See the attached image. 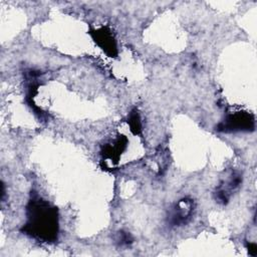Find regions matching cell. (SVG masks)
Returning a JSON list of instances; mask_svg holds the SVG:
<instances>
[{
	"mask_svg": "<svg viewBox=\"0 0 257 257\" xmlns=\"http://www.w3.org/2000/svg\"><path fill=\"white\" fill-rule=\"evenodd\" d=\"M127 122L131 127L130 130L134 135H139L142 132V123H141V118L138 110L134 109L131 111L127 117Z\"/></svg>",
	"mask_w": 257,
	"mask_h": 257,
	"instance_id": "obj_7",
	"label": "cell"
},
{
	"mask_svg": "<svg viewBox=\"0 0 257 257\" xmlns=\"http://www.w3.org/2000/svg\"><path fill=\"white\" fill-rule=\"evenodd\" d=\"M241 182H242L241 176L237 173H232L229 176V178L224 182H222L220 186L217 188L215 193L216 200L219 203L226 204L229 201L231 194L240 186Z\"/></svg>",
	"mask_w": 257,
	"mask_h": 257,
	"instance_id": "obj_5",
	"label": "cell"
},
{
	"mask_svg": "<svg viewBox=\"0 0 257 257\" xmlns=\"http://www.w3.org/2000/svg\"><path fill=\"white\" fill-rule=\"evenodd\" d=\"M115 240L119 246H126V245L132 244V242H133V238H132L131 234L127 232H123V231H119L117 233Z\"/></svg>",
	"mask_w": 257,
	"mask_h": 257,
	"instance_id": "obj_8",
	"label": "cell"
},
{
	"mask_svg": "<svg viewBox=\"0 0 257 257\" xmlns=\"http://www.w3.org/2000/svg\"><path fill=\"white\" fill-rule=\"evenodd\" d=\"M127 144V140L123 136H119L117 139H115L112 143H108L102 148V155L104 158L109 159L113 162H117L118 158L122 154V152L125 150Z\"/></svg>",
	"mask_w": 257,
	"mask_h": 257,
	"instance_id": "obj_6",
	"label": "cell"
},
{
	"mask_svg": "<svg viewBox=\"0 0 257 257\" xmlns=\"http://www.w3.org/2000/svg\"><path fill=\"white\" fill-rule=\"evenodd\" d=\"M255 126L254 116L247 111H236L227 116L217 125V131L222 133L250 132Z\"/></svg>",
	"mask_w": 257,
	"mask_h": 257,
	"instance_id": "obj_2",
	"label": "cell"
},
{
	"mask_svg": "<svg viewBox=\"0 0 257 257\" xmlns=\"http://www.w3.org/2000/svg\"><path fill=\"white\" fill-rule=\"evenodd\" d=\"M247 247H248V251H249L250 255L255 256L257 254V246L255 243H249Z\"/></svg>",
	"mask_w": 257,
	"mask_h": 257,
	"instance_id": "obj_9",
	"label": "cell"
},
{
	"mask_svg": "<svg viewBox=\"0 0 257 257\" xmlns=\"http://www.w3.org/2000/svg\"><path fill=\"white\" fill-rule=\"evenodd\" d=\"M194 211V202L189 198H183L178 201L169 211L168 222L172 226H183L187 224Z\"/></svg>",
	"mask_w": 257,
	"mask_h": 257,
	"instance_id": "obj_3",
	"label": "cell"
},
{
	"mask_svg": "<svg viewBox=\"0 0 257 257\" xmlns=\"http://www.w3.org/2000/svg\"><path fill=\"white\" fill-rule=\"evenodd\" d=\"M93 40L96 44L110 57H114L117 54L116 49V42L111 33V31L106 28L102 27L90 32Z\"/></svg>",
	"mask_w": 257,
	"mask_h": 257,
	"instance_id": "obj_4",
	"label": "cell"
},
{
	"mask_svg": "<svg viewBox=\"0 0 257 257\" xmlns=\"http://www.w3.org/2000/svg\"><path fill=\"white\" fill-rule=\"evenodd\" d=\"M26 223L21 231L40 242L57 240L59 232L57 209L33 193L26 206Z\"/></svg>",
	"mask_w": 257,
	"mask_h": 257,
	"instance_id": "obj_1",
	"label": "cell"
}]
</instances>
